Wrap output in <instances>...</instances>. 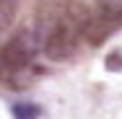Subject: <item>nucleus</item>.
Wrapping results in <instances>:
<instances>
[{
    "mask_svg": "<svg viewBox=\"0 0 122 119\" xmlns=\"http://www.w3.org/2000/svg\"><path fill=\"white\" fill-rule=\"evenodd\" d=\"M96 10L114 24H122V0H96Z\"/></svg>",
    "mask_w": 122,
    "mask_h": 119,
    "instance_id": "obj_5",
    "label": "nucleus"
},
{
    "mask_svg": "<svg viewBox=\"0 0 122 119\" xmlns=\"http://www.w3.org/2000/svg\"><path fill=\"white\" fill-rule=\"evenodd\" d=\"M86 10L81 5L70 8L57 24L49 29L42 39V47H44V54L49 60H68L78 49V42L83 39V24H86Z\"/></svg>",
    "mask_w": 122,
    "mask_h": 119,
    "instance_id": "obj_1",
    "label": "nucleus"
},
{
    "mask_svg": "<svg viewBox=\"0 0 122 119\" xmlns=\"http://www.w3.org/2000/svg\"><path fill=\"white\" fill-rule=\"evenodd\" d=\"M104 67H107L109 72H117V70H122V54H120V52H112V54L107 57Z\"/></svg>",
    "mask_w": 122,
    "mask_h": 119,
    "instance_id": "obj_8",
    "label": "nucleus"
},
{
    "mask_svg": "<svg viewBox=\"0 0 122 119\" xmlns=\"http://www.w3.org/2000/svg\"><path fill=\"white\" fill-rule=\"evenodd\" d=\"M34 54H36V34L21 31L13 39H8L0 47V80L16 86V78H21L29 70Z\"/></svg>",
    "mask_w": 122,
    "mask_h": 119,
    "instance_id": "obj_2",
    "label": "nucleus"
},
{
    "mask_svg": "<svg viewBox=\"0 0 122 119\" xmlns=\"http://www.w3.org/2000/svg\"><path fill=\"white\" fill-rule=\"evenodd\" d=\"M18 5H21V0H0V31H5L13 24V18L18 13Z\"/></svg>",
    "mask_w": 122,
    "mask_h": 119,
    "instance_id": "obj_6",
    "label": "nucleus"
},
{
    "mask_svg": "<svg viewBox=\"0 0 122 119\" xmlns=\"http://www.w3.org/2000/svg\"><path fill=\"white\" fill-rule=\"evenodd\" d=\"M117 26H120V24H114V21L107 18L104 13L94 10V13L86 16V24H83V39H86L88 44L99 47V44H104V42L112 36V31H114Z\"/></svg>",
    "mask_w": 122,
    "mask_h": 119,
    "instance_id": "obj_4",
    "label": "nucleus"
},
{
    "mask_svg": "<svg viewBox=\"0 0 122 119\" xmlns=\"http://www.w3.org/2000/svg\"><path fill=\"white\" fill-rule=\"evenodd\" d=\"M75 5L78 0H39L36 3V39H44V34Z\"/></svg>",
    "mask_w": 122,
    "mask_h": 119,
    "instance_id": "obj_3",
    "label": "nucleus"
},
{
    "mask_svg": "<svg viewBox=\"0 0 122 119\" xmlns=\"http://www.w3.org/2000/svg\"><path fill=\"white\" fill-rule=\"evenodd\" d=\"M10 114L13 119H39V106L36 104H29V101H18V104H13L10 106Z\"/></svg>",
    "mask_w": 122,
    "mask_h": 119,
    "instance_id": "obj_7",
    "label": "nucleus"
}]
</instances>
